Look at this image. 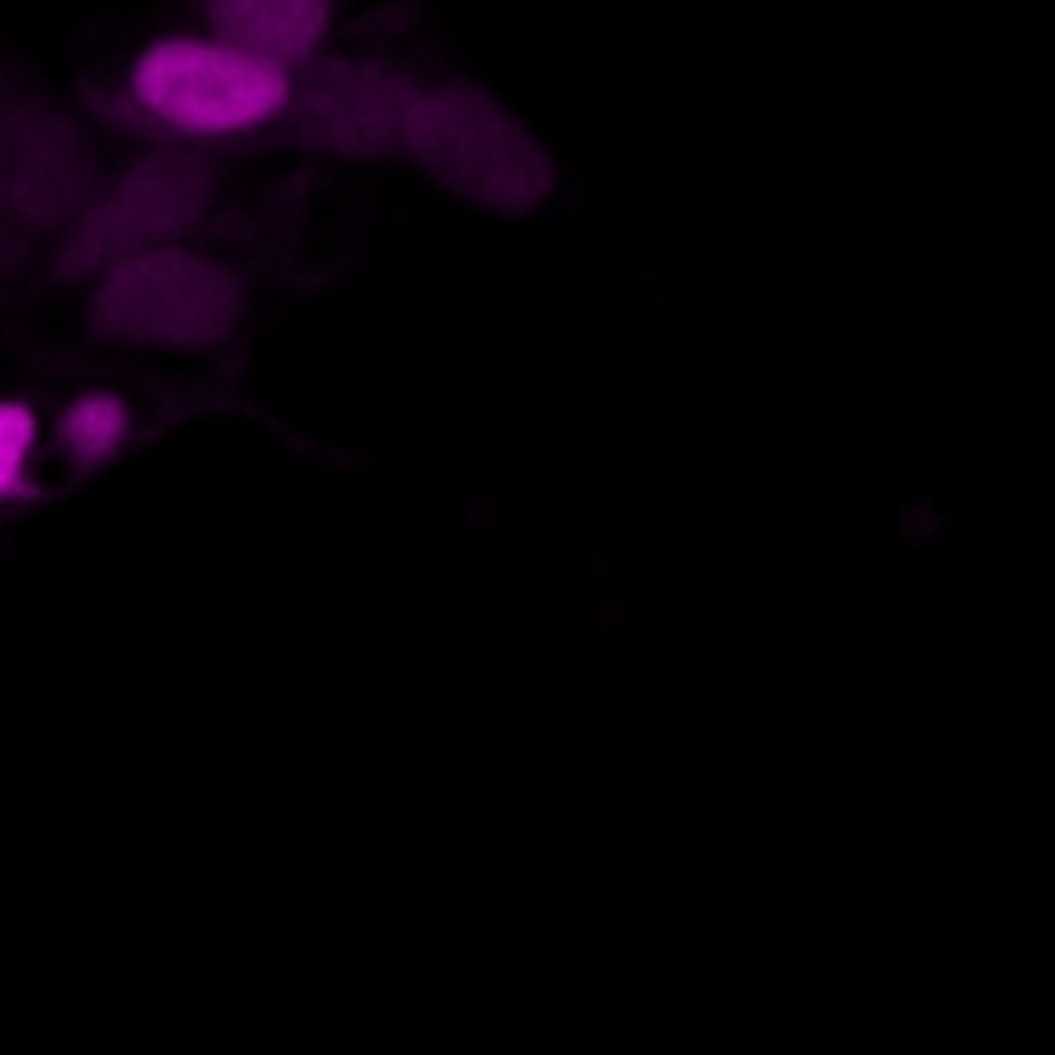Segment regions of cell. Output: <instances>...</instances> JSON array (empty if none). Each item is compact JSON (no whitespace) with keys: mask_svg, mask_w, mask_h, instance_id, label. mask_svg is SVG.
Segmentation results:
<instances>
[{"mask_svg":"<svg viewBox=\"0 0 1055 1055\" xmlns=\"http://www.w3.org/2000/svg\"><path fill=\"white\" fill-rule=\"evenodd\" d=\"M132 99L174 132L235 136L285 108L289 75L277 58L223 38H165L136 58Z\"/></svg>","mask_w":1055,"mask_h":1055,"instance_id":"obj_1","label":"cell"},{"mask_svg":"<svg viewBox=\"0 0 1055 1055\" xmlns=\"http://www.w3.org/2000/svg\"><path fill=\"white\" fill-rule=\"evenodd\" d=\"M400 124L408 149L425 169L479 198L512 207L540 186V149L503 112L483 104V95L425 91L417 95V108L408 99Z\"/></svg>","mask_w":1055,"mask_h":1055,"instance_id":"obj_2","label":"cell"},{"mask_svg":"<svg viewBox=\"0 0 1055 1055\" xmlns=\"http://www.w3.org/2000/svg\"><path fill=\"white\" fill-rule=\"evenodd\" d=\"M330 0H211V21L223 42L264 58H305L326 29Z\"/></svg>","mask_w":1055,"mask_h":1055,"instance_id":"obj_3","label":"cell"},{"mask_svg":"<svg viewBox=\"0 0 1055 1055\" xmlns=\"http://www.w3.org/2000/svg\"><path fill=\"white\" fill-rule=\"evenodd\" d=\"M132 433V404L112 388H87L62 404L54 421V450L71 474H95L124 458Z\"/></svg>","mask_w":1055,"mask_h":1055,"instance_id":"obj_4","label":"cell"},{"mask_svg":"<svg viewBox=\"0 0 1055 1055\" xmlns=\"http://www.w3.org/2000/svg\"><path fill=\"white\" fill-rule=\"evenodd\" d=\"M38 462V417L17 400H0V507L29 495Z\"/></svg>","mask_w":1055,"mask_h":1055,"instance_id":"obj_5","label":"cell"},{"mask_svg":"<svg viewBox=\"0 0 1055 1055\" xmlns=\"http://www.w3.org/2000/svg\"><path fill=\"white\" fill-rule=\"evenodd\" d=\"M915 532H920V512H915V503H899V512H895V536L911 549Z\"/></svg>","mask_w":1055,"mask_h":1055,"instance_id":"obj_6","label":"cell"},{"mask_svg":"<svg viewBox=\"0 0 1055 1055\" xmlns=\"http://www.w3.org/2000/svg\"><path fill=\"white\" fill-rule=\"evenodd\" d=\"M920 1047L932 1055H952V1039H920Z\"/></svg>","mask_w":1055,"mask_h":1055,"instance_id":"obj_7","label":"cell"}]
</instances>
